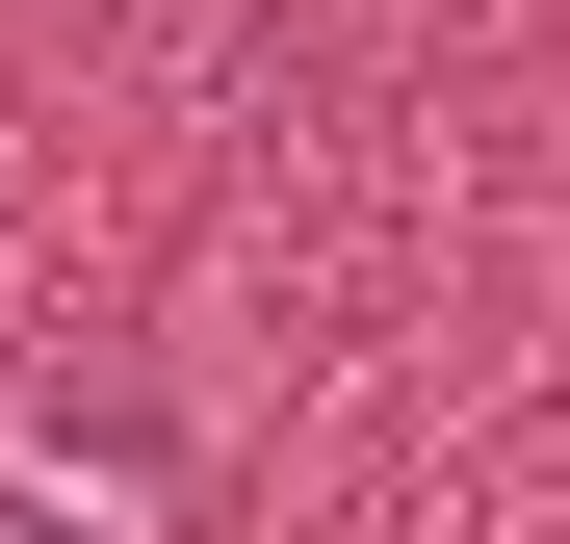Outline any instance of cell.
Masks as SVG:
<instances>
[{
    "instance_id": "6da1fadb",
    "label": "cell",
    "mask_w": 570,
    "mask_h": 544,
    "mask_svg": "<svg viewBox=\"0 0 570 544\" xmlns=\"http://www.w3.org/2000/svg\"><path fill=\"white\" fill-rule=\"evenodd\" d=\"M0 544H52V518H27V493H0Z\"/></svg>"
}]
</instances>
